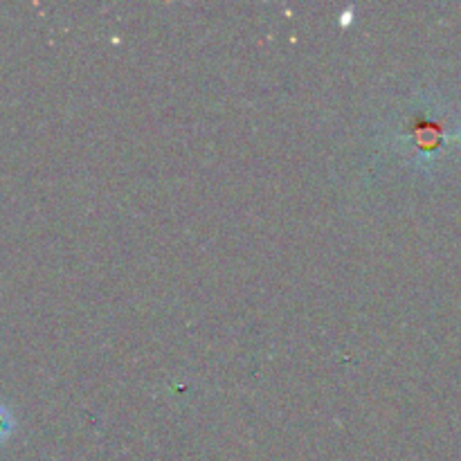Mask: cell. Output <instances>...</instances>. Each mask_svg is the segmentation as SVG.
Here are the masks:
<instances>
[{
    "mask_svg": "<svg viewBox=\"0 0 461 461\" xmlns=\"http://www.w3.org/2000/svg\"><path fill=\"white\" fill-rule=\"evenodd\" d=\"M9 432H12V417H9V412H5V410L0 408V441L7 439Z\"/></svg>",
    "mask_w": 461,
    "mask_h": 461,
    "instance_id": "1",
    "label": "cell"
}]
</instances>
